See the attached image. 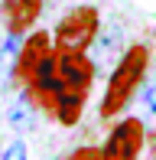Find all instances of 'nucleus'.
<instances>
[{"label":"nucleus","instance_id":"obj_1","mask_svg":"<svg viewBox=\"0 0 156 160\" xmlns=\"http://www.w3.org/2000/svg\"><path fill=\"white\" fill-rule=\"evenodd\" d=\"M91 78H94V65L85 59L81 52H59L55 49V78L49 82V88H42L33 95L49 114L59 118V124L72 128L81 118L85 98L91 92Z\"/></svg>","mask_w":156,"mask_h":160},{"label":"nucleus","instance_id":"obj_2","mask_svg":"<svg viewBox=\"0 0 156 160\" xmlns=\"http://www.w3.org/2000/svg\"><path fill=\"white\" fill-rule=\"evenodd\" d=\"M146 65H150V49H146L143 42L130 46L124 56H120L117 69L111 72V78H108L104 98H101V118H114V114H120L127 105H130V98L137 95L140 82H143Z\"/></svg>","mask_w":156,"mask_h":160},{"label":"nucleus","instance_id":"obj_3","mask_svg":"<svg viewBox=\"0 0 156 160\" xmlns=\"http://www.w3.org/2000/svg\"><path fill=\"white\" fill-rule=\"evenodd\" d=\"M98 26H101V17H98L94 7H75L72 13L59 20L52 33V42L59 52H85V49L94 42Z\"/></svg>","mask_w":156,"mask_h":160},{"label":"nucleus","instance_id":"obj_4","mask_svg":"<svg viewBox=\"0 0 156 160\" xmlns=\"http://www.w3.org/2000/svg\"><path fill=\"white\" fill-rule=\"evenodd\" d=\"M143 141H146L143 121L140 118H124L114 131H111L108 144L98 150V160H137Z\"/></svg>","mask_w":156,"mask_h":160},{"label":"nucleus","instance_id":"obj_5","mask_svg":"<svg viewBox=\"0 0 156 160\" xmlns=\"http://www.w3.org/2000/svg\"><path fill=\"white\" fill-rule=\"evenodd\" d=\"M52 52V39H49V33H33L26 42H20L16 49V62H13V78H16L20 85H30L33 75H36V69L42 65V59Z\"/></svg>","mask_w":156,"mask_h":160},{"label":"nucleus","instance_id":"obj_6","mask_svg":"<svg viewBox=\"0 0 156 160\" xmlns=\"http://www.w3.org/2000/svg\"><path fill=\"white\" fill-rule=\"evenodd\" d=\"M0 13H3V23L10 36H23L36 23V17L42 13V0H3L0 3Z\"/></svg>","mask_w":156,"mask_h":160},{"label":"nucleus","instance_id":"obj_7","mask_svg":"<svg viewBox=\"0 0 156 160\" xmlns=\"http://www.w3.org/2000/svg\"><path fill=\"white\" fill-rule=\"evenodd\" d=\"M7 118H10V128L13 131H20V134L30 131L33 124H36V101H33L30 95H20L16 101H13V108H10Z\"/></svg>","mask_w":156,"mask_h":160},{"label":"nucleus","instance_id":"obj_8","mask_svg":"<svg viewBox=\"0 0 156 160\" xmlns=\"http://www.w3.org/2000/svg\"><path fill=\"white\" fill-rule=\"evenodd\" d=\"M26 157H30V154H26V144H23V141H13L10 147L3 150V157H0V160H26Z\"/></svg>","mask_w":156,"mask_h":160},{"label":"nucleus","instance_id":"obj_9","mask_svg":"<svg viewBox=\"0 0 156 160\" xmlns=\"http://www.w3.org/2000/svg\"><path fill=\"white\" fill-rule=\"evenodd\" d=\"M65 160H98V147H78L75 154H68Z\"/></svg>","mask_w":156,"mask_h":160},{"label":"nucleus","instance_id":"obj_10","mask_svg":"<svg viewBox=\"0 0 156 160\" xmlns=\"http://www.w3.org/2000/svg\"><path fill=\"white\" fill-rule=\"evenodd\" d=\"M143 101H146V108H150V111L156 114V88H150V92H146V95H143Z\"/></svg>","mask_w":156,"mask_h":160}]
</instances>
